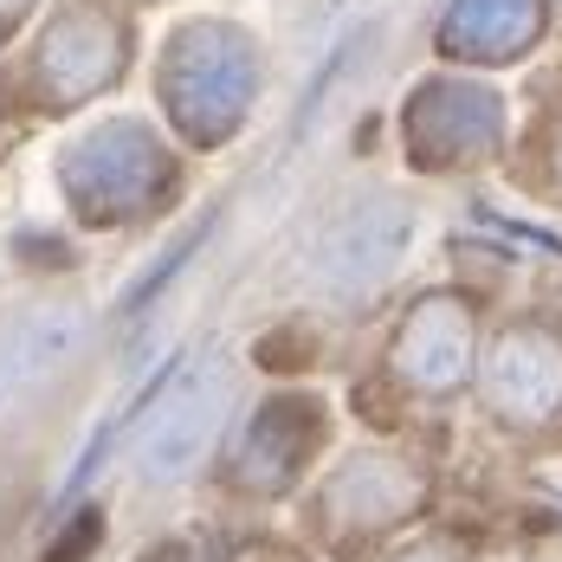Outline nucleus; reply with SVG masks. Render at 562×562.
Segmentation results:
<instances>
[{
  "instance_id": "2",
  "label": "nucleus",
  "mask_w": 562,
  "mask_h": 562,
  "mask_svg": "<svg viewBox=\"0 0 562 562\" xmlns=\"http://www.w3.org/2000/svg\"><path fill=\"white\" fill-rule=\"evenodd\" d=\"M71 337H78V311H33L26 324H13L0 337V394L26 389L40 369H53Z\"/></svg>"
},
{
  "instance_id": "1",
  "label": "nucleus",
  "mask_w": 562,
  "mask_h": 562,
  "mask_svg": "<svg viewBox=\"0 0 562 562\" xmlns=\"http://www.w3.org/2000/svg\"><path fill=\"white\" fill-rule=\"evenodd\" d=\"M221 401H226V369H221V362H214L207 375H188V382L175 389V401L156 414L143 465H149L156 479H175V472H181V465L201 452V440L214 434V420H221Z\"/></svg>"
}]
</instances>
